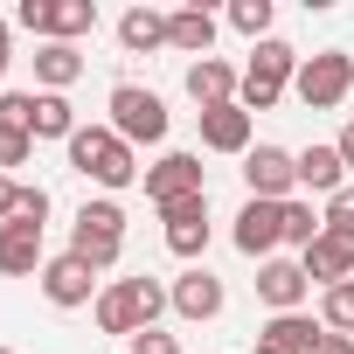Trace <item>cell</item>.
I'll use <instances>...</instances> for the list:
<instances>
[{
	"mask_svg": "<svg viewBox=\"0 0 354 354\" xmlns=\"http://www.w3.org/2000/svg\"><path fill=\"white\" fill-rule=\"evenodd\" d=\"M70 167L77 174H91V181H104V188H125L132 181V146L118 139V132H104V125H77L70 132Z\"/></svg>",
	"mask_w": 354,
	"mask_h": 354,
	"instance_id": "obj_1",
	"label": "cell"
},
{
	"mask_svg": "<svg viewBox=\"0 0 354 354\" xmlns=\"http://www.w3.org/2000/svg\"><path fill=\"white\" fill-rule=\"evenodd\" d=\"M160 306H167V292H160L153 278H125V285H111V292L97 299V326L132 340V333H146V326H153V313H160Z\"/></svg>",
	"mask_w": 354,
	"mask_h": 354,
	"instance_id": "obj_2",
	"label": "cell"
},
{
	"mask_svg": "<svg viewBox=\"0 0 354 354\" xmlns=\"http://www.w3.org/2000/svg\"><path fill=\"white\" fill-rule=\"evenodd\" d=\"M118 250H125V216H118V202H84L77 236H70V257H84L91 271H104V264H118Z\"/></svg>",
	"mask_w": 354,
	"mask_h": 354,
	"instance_id": "obj_3",
	"label": "cell"
},
{
	"mask_svg": "<svg viewBox=\"0 0 354 354\" xmlns=\"http://www.w3.org/2000/svg\"><path fill=\"white\" fill-rule=\"evenodd\" d=\"M111 132L125 146H153V139H167V104L139 84H118L111 91Z\"/></svg>",
	"mask_w": 354,
	"mask_h": 354,
	"instance_id": "obj_4",
	"label": "cell"
},
{
	"mask_svg": "<svg viewBox=\"0 0 354 354\" xmlns=\"http://www.w3.org/2000/svg\"><path fill=\"white\" fill-rule=\"evenodd\" d=\"M285 77H292V49L285 42H257V63L243 70V111H264V104H278V91H285Z\"/></svg>",
	"mask_w": 354,
	"mask_h": 354,
	"instance_id": "obj_5",
	"label": "cell"
},
{
	"mask_svg": "<svg viewBox=\"0 0 354 354\" xmlns=\"http://www.w3.org/2000/svg\"><path fill=\"white\" fill-rule=\"evenodd\" d=\"M243 181H250V202H285L299 181V160L285 146H257V153H243Z\"/></svg>",
	"mask_w": 354,
	"mask_h": 354,
	"instance_id": "obj_6",
	"label": "cell"
},
{
	"mask_svg": "<svg viewBox=\"0 0 354 354\" xmlns=\"http://www.w3.org/2000/svg\"><path fill=\"white\" fill-rule=\"evenodd\" d=\"M347 84H354V56H340V49H326V56H313V63L299 70V97H306L313 111L340 104V97H347Z\"/></svg>",
	"mask_w": 354,
	"mask_h": 354,
	"instance_id": "obj_7",
	"label": "cell"
},
{
	"mask_svg": "<svg viewBox=\"0 0 354 354\" xmlns=\"http://www.w3.org/2000/svg\"><path fill=\"white\" fill-rule=\"evenodd\" d=\"M21 28H35V35H84V28H97V8L91 0H21Z\"/></svg>",
	"mask_w": 354,
	"mask_h": 354,
	"instance_id": "obj_8",
	"label": "cell"
},
{
	"mask_svg": "<svg viewBox=\"0 0 354 354\" xmlns=\"http://www.w3.org/2000/svg\"><path fill=\"white\" fill-rule=\"evenodd\" d=\"M167 250L174 257H202L209 250V195H188V202H167Z\"/></svg>",
	"mask_w": 354,
	"mask_h": 354,
	"instance_id": "obj_9",
	"label": "cell"
},
{
	"mask_svg": "<svg viewBox=\"0 0 354 354\" xmlns=\"http://www.w3.org/2000/svg\"><path fill=\"white\" fill-rule=\"evenodd\" d=\"M146 195L167 209V202H188V195H209L202 188V160L195 153H167L160 167H146Z\"/></svg>",
	"mask_w": 354,
	"mask_h": 354,
	"instance_id": "obj_10",
	"label": "cell"
},
{
	"mask_svg": "<svg viewBox=\"0 0 354 354\" xmlns=\"http://www.w3.org/2000/svg\"><path fill=\"white\" fill-rule=\"evenodd\" d=\"M278 236H285V202H243V216H236V250H243V257H264Z\"/></svg>",
	"mask_w": 354,
	"mask_h": 354,
	"instance_id": "obj_11",
	"label": "cell"
},
{
	"mask_svg": "<svg viewBox=\"0 0 354 354\" xmlns=\"http://www.w3.org/2000/svg\"><path fill=\"white\" fill-rule=\"evenodd\" d=\"M347 271H354V230H319V243L306 250V278H326V285H347Z\"/></svg>",
	"mask_w": 354,
	"mask_h": 354,
	"instance_id": "obj_12",
	"label": "cell"
},
{
	"mask_svg": "<svg viewBox=\"0 0 354 354\" xmlns=\"http://www.w3.org/2000/svg\"><path fill=\"white\" fill-rule=\"evenodd\" d=\"M91 285H97V271H91L84 257H49V264H42V292H49L56 306H84Z\"/></svg>",
	"mask_w": 354,
	"mask_h": 354,
	"instance_id": "obj_13",
	"label": "cell"
},
{
	"mask_svg": "<svg viewBox=\"0 0 354 354\" xmlns=\"http://www.w3.org/2000/svg\"><path fill=\"white\" fill-rule=\"evenodd\" d=\"M202 146H216V153H243V146H250V111H243V104H216V111H202Z\"/></svg>",
	"mask_w": 354,
	"mask_h": 354,
	"instance_id": "obj_14",
	"label": "cell"
},
{
	"mask_svg": "<svg viewBox=\"0 0 354 354\" xmlns=\"http://www.w3.org/2000/svg\"><path fill=\"white\" fill-rule=\"evenodd\" d=\"M306 264H264L257 271V299L264 306H278V313H299V299H306Z\"/></svg>",
	"mask_w": 354,
	"mask_h": 354,
	"instance_id": "obj_15",
	"label": "cell"
},
{
	"mask_svg": "<svg viewBox=\"0 0 354 354\" xmlns=\"http://www.w3.org/2000/svg\"><path fill=\"white\" fill-rule=\"evenodd\" d=\"M35 264H42V230L35 223H0V271L28 278Z\"/></svg>",
	"mask_w": 354,
	"mask_h": 354,
	"instance_id": "obj_16",
	"label": "cell"
},
{
	"mask_svg": "<svg viewBox=\"0 0 354 354\" xmlns=\"http://www.w3.org/2000/svg\"><path fill=\"white\" fill-rule=\"evenodd\" d=\"M174 313H181V319H216L223 313V285L209 271H188L181 285H174Z\"/></svg>",
	"mask_w": 354,
	"mask_h": 354,
	"instance_id": "obj_17",
	"label": "cell"
},
{
	"mask_svg": "<svg viewBox=\"0 0 354 354\" xmlns=\"http://www.w3.org/2000/svg\"><path fill=\"white\" fill-rule=\"evenodd\" d=\"M230 91H236V77H230V63H216V56H202V63L188 70V97H195L202 111H216V104H236Z\"/></svg>",
	"mask_w": 354,
	"mask_h": 354,
	"instance_id": "obj_18",
	"label": "cell"
},
{
	"mask_svg": "<svg viewBox=\"0 0 354 354\" xmlns=\"http://www.w3.org/2000/svg\"><path fill=\"white\" fill-rule=\"evenodd\" d=\"M340 146H306L299 153V188H313V195H340Z\"/></svg>",
	"mask_w": 354,
	"mask_h": 354,
	"instance_id": "obj_19",
	"label": "cell"
},
{
	"mask_svg": "<svg viewBox=\"0 0 354 354\" xmlns=\"http://www.w3.org/2000/svg\"><path fill=\"white\" fill-rule=\"evenodd\" d=\"M167 42L188 49V56H209V42H216V15H209V8H181V15L167 21Z\"/></svg>",
	"mask_w": 354,
	"mask_h": 354,
	"instance_id": "obj_20",
	"label": "cell"
},
{
	"mask_svg": "<svg viewBox=\"0 0 354 354\" xmlns=\"http://www.w3.org/2000/svg\"><path fill=\"white\" fill-rule=\"evenodd\" d=\"M313 340H319V326H313V319L278 313V319L264 326V340H257V347H271V354H313Z\"/></svg>",
	"mask_w": 354,
	"mask_h": 354,
	"instance_id": "obj_21",
	"label": "cell"
},
{
	"mask_svg": "<svg viewBox=\"0 0 354 354\" xmlns=\"http://www.w3.org/2000/svg\"><path fill=\"white\" fill-rule=\"evenodd\" d=\"M35 77H42V84H49V91H56V97H63V91H70V84H77V77H84V56H77V49H70V42H49V49H42V56H35Z\"/></svg>",
	"mask_w": 354,
	"mask_h": 354,
	"instance_id": "obj_22",
	"label": "cell"
},
{
	"mask_svg": "<svg viewBox=\"0 0 354 354\" xmlns=\"http://www.w3.org/2000/svg\"><path fill=\"white\" fill-rule=\"evenodd\" d=\"M118 42H125L132 56H139V49H160V42H167V21H160L153 8H132V15L118 21Z\"/></svg>",
	"mask_w": 354,
	"mask_h": 354,
	"instance_id": "obj_23",
	"label": "cell"
},
{
	"mask_svg": "<svg viewBox=\"0 0 354 354\" xmlns=\"http://www.w3.org/2000/svg\"><path fill=\"white\" fill-rule=\"evenodd\" d=\"M35 139H70L77 132V118H70V97H56V91H42L35 97V125H28Z\"/></svg>",
	"mask_w": 354,
	"mask_h": 354,
	"instance_id": "obj_24",
	"label": "cell"
},
{
	"mask_svg": "<svg viewBox=\"0 0 354 354\" xmlns=\"http://www.w3.org/2000/svg\"><path fill=\"white\" fill-rule=\"evenodd\" d=\"M319 230H326V223H319L306 202H285V243H306V250H313V243H319Z\"/></svg>",
	"mask_w": 354,
	"mask_h": 354,
	"instance_id": "obj_25",
	"label": "cell"
},
{
	"mask_svg": "<svg viewBox=\"0 0 354 354\" xmlns=\"http://www.w3.org/2000/svg\"><path fill=\"white\" fill-rule=\"evenodd\" d=\"M326 326L333 333H354V278L347 285H326Z\"/></svg>",
	"mask_w": 354,
	"mask_h": 354,
	"instance_id": "obj_26",
	"label": "cell"
},
{
	"mask_svg": "<svg viewBox=\"0 0 354 354\" xmlns=\"http://www.w3.org/2000/svg\"><path fill=\"white\" fill-rule=\"evenodd\" d=\"M0 125L28 132V125H35V97H28V91H8V97H0ZM28 139H35V132H28Z\"/></svg>",
	"mask_w": 354,
	"mask_h": 354,
	"instance_id": "obj_27",
	"label": "cell"
},
{
	"mask_svg": "<svg viewBox=\"0 0 354 354\" xmlns=\"http://www.w3.org/2000/svg\"><path fill=\"white\" fill-rule=\"evenodd\" d=\"M230 21H236L243 35H264V28H271V0H236V8H230Z\"/></svg>",
	"mask_w": 354,
	"mask_h": 354,
	"instance_id": "obj_28",
	"label": "cell"
},
{
	"mask_svg": "<svg viewBox=\"0 0 354 354\" xmlns=\"http://www.w3.org/2000/svg\"><path fill=\"white\" fill-rule=\"evenodd\" d=\"M42 216H49V195H42V188H21V195H15V223H35V230H42Z\"/></svg>",
	"mask_w": 354,
	"mask_h": 354,
	"instance_id": "obj_29",
	"label": "cell"
},
{
	"mask_svg": "<svg viewBox=\"0 0 354 354\" xmlns=\"http://www.w3.org/2000/svg\"><path fill=\"white\" fill-rule=\"evenodd\" d=\"M28 146H35L28 132H15V125H0V167H21V160H28Z\"/></svg>",
	"mask_w": 354,
	"mask_h": 354,
	"instance_id": "obj_30",
	"label": "cell"
},
{
	"mask_svg": "<svg viewBox=\"0 0 354 354\" xmlns=\"http://www.w3.org/2000/svg\"><path fill=\"white\" fill-rule=\"evenodd\" d=\"M132 354H181V347H174V333H132Z\"/></svg>",
	"mask_w": 354,
	"mask_h": 354,
	"instance_id": "obj_31",
	"label": "cell"
},
{
	"mask_svg": "<svg viewBox=\"0 0 354 354\" xmlns=\"http://www.w3.org/2000/svg\"><path fill=\"white\" fill-rule=\"evenodd\" d=\"M326 223H333V230H354V188H340V195L326 202Z\"/></svg>",
	"mask_w": 354,
	"mask_h": 354,
	"instance_id": "obj_32",
	"label": "cell"
},
{
	"mask_svg": "<svg viewBox=\"0 0 354 354\" xmlns=\"http://www.w3.org/2000/svg\"><path fill=\"white\" fill-rule=\"evenodd\" d=\"M313 354H354V340H347V333H319V340H313Z\"/></svg>",
	"mask_w": 354,
	"mask_h": 354,
	"instance_id": "obj_33",
	"label": "cell"
},
{
	"mask_svg": "<svg viewBox=\"0 0 354 354\" xmlns=\"http://www.w3.org/2000/svg\"><path fill=\"white\" fill-rule=\"evenodd\" d=\"M15 195H21V188L8 181V174H0V223H15Z\"/></svg>",
	"mask_w": 354,
	"mask_h": 354,
	"instance_id": "obj_34",
	"label": "cell"
},
{
	"mask_svg": "<svg viewBox=\"0 0 354 354\" xmlns=\"http://www.w3.org/2000/svg\"><path fill=\"white\" fill-rule=\"evenodd\" d=\"M340 160H347V167H354V125H347V132H340Z\"/></svg>",
	"mask_w": 354,
	"mask_h": 354,
	"instance_id": "obj_35",
	"label": "cell"
},
{
	"mask_svg": "<svg viewBox=\"0 0 354 354\" xmlns=\"http://www.w3.org/2000/svg\"><path fill=\"white\" fill-rule=\"evenodd\" d=\"M0 63H8V21H0Z\"/></svg>",
	"mask_w": 354,
	"mask_h": 354,
	"instance_id": "obj_36",
	"label": "cell"
},
{
	"mask_svg": "<svg viewBox=\"0 0 354 354\" xmlns=\"http://www.w3.org/2000/svg\"><path fill=\"white\" fill-rule=\"evenodd\" d=\"M250 354H271V347H250Z\"/></svg>",
	"mask_w": 354,
	"mask_h": 354,
	"instance_id": "obj_37",
	"label": "cell"
},
{
	"mask_svg": "<svg viewBox=\"0 0 354 354\" xmlns=\"http://www.w3.org/2000/svg\"><path fill=\"white\" fill-rule=\"evenodd\" d=\"M0 70H8V63H0Z\"/></svg>",
	"mask_w": 354,
	"mask_h": 354,
	"instance_id": "obj_38",
	"label": "cell"
},
{
	"mask_svg": "<svg viewBox=\"0 0 354 354\" xmlns=\"http://www.w3.org/2000/svg\"><path fill=\"white\" fill-rule=\"evenodd\" d=\"M0 354H8V347H0Z\"/></svg>",
	"mask_w": 354,
	"mask_h": 354,
	"instance_id": "obj_39",
	"label": "cell"
}]
</instances>
